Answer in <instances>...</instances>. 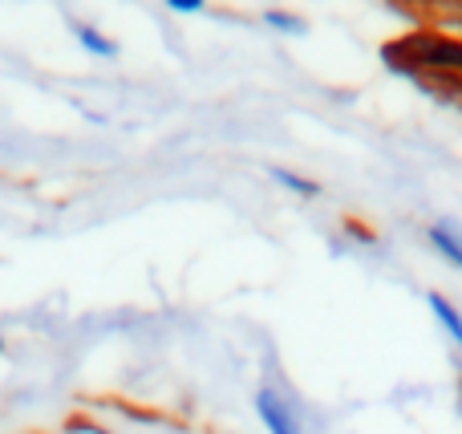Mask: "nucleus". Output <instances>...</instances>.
Here are the masks:
<instances>
[{
	"label": "nucleus",
	"mask_w": 462,
	"mask_h": 434,
	"mask_svg": "<svg viewBox=\"0 0 462 434\" xmlns=\"http://www.w3.org/2000/svg\"><path fill=\"white\" fill-rule=\"evenodd\" d=\"M414 65H426V69H442V73H462V41L458 37H434V32H414L406 41Z\"/></svg>",
	"instance_id": "1"
},
{
	"label": "nucleus",
	"mask_w": 462,
	"mask_h": 434,
	"mask_svg": "<svg viewBox=\"0 0 462 434\" xmlns=\"http://www.w3.org/2000/svg\"><path fill=\"white\" fill-rule=\"evenodd\" d=\"M255 414H260V422L268 427V434H304L296 406L288 402L276 386H260V390H255Z\"/></svg>",
	"instance_id": "2"
},
{
	"label": "nucleus",
	"mask_w": 462,
	"mask_h": 434,
	"mask_svg": "<svg viewBox=\"0 0 462 434\" xmlns=\"http://www.w3.org/2000/svg\"><path fill=\"white\" fill-rule=\"evenodd\" d=\"M426 240H430V248L439 252L442 260H450V264L462 272V232L455 224H447V219L430 224V227H426Z\"/></svg>",
	"instance_id": "3"
},
{
	"label": "nucleus",
	"mask_w": 462,
	"mask_h": 434,
	"mask_svg": "<svg viewBox=\"0 0 462 434\" xmlns=\"http://www.w3.org/2000/svg\"><path fill=\"white\" fill-rule=\"evenodd\" d=\"M69 29H73V41L81 45V53L102 57V61L118 57V41H110L102 29H94V24H86V21H69Z\"/></svg>",
	"instance_id": "4"
},
{
	"label": "nucleus",
	"mask_w": 462,
	"mask_h": 434,
	"mask_svg": "<svg viewBox=\"0 0 462 434\" xmlns=\"http://www.w3.org/2000/svg\"><path fill=\"white\" fill-rule=\"evenodd\" d=\"M426 305H430V313H434V321L442 325V333H447L450 341L462 349V313L455 305H450L442 292H426Z\"/></svg>",
	"instance_id": "5"
},
{
	"label": "nucleus",
	"mask_w": 462,
	"mask_h": 434,
	"mask_svg": "<svg viewBox=\"0 0 462 434\" xmlns=\"http://www.w3.org/2000/svg\"><path fill=\"white\" fill-rule=\"evenodd\" d=\"M268 175L276 179L280 187H288V191L304 195V199H317V195H320V183H312V179L296 175V171H288V167H268Z\"/></svg>",
	"instance_id": "6"
},
{
	"label": "nucleus",
	"mask_w": 462,
	"mask_h": 434,
	"mask_svg": "<svg viewBox=\"0 0 462 434\" xmlns=\"http://www.w3.org/2000/svg\"><path fill=\"white\" fill-rule=\"evenodd\" d=\"M263 24L276 32H284V37H296V32H304L309 24H304V16L296 13H284V8H263Z\"/></svg>",
	"instance_id": "7"
},
{
	"label": "nucleus",
	"mask_w": 462,
	"mask_h": 434,
	"mask_svg": "<svg viewBox=\"0 0 462 434\" xmlns=\"http://www.w3.org/2000/svg\"><path fill=\"white\" fill-rule=\"evenodd\" d=\"M167 8L179 16H195V13H203V0H167Z\"/></svg>",
	"instance_id": "8"
},
{
	"label": "nucleus",
	"mask_w": 462,
	"mask_h": 434,
	"mask_svg": "<svg viewBox=\"0 0 462 434\" xmlns=\"http://www.w3.org/2000/svg\"><path fill=\"white\" fill-rule=\"evenodd\" d=\"M0 349H5V337H0Z\"/></svg>",
	"instance_id": "9"
}]
</instances>
